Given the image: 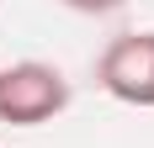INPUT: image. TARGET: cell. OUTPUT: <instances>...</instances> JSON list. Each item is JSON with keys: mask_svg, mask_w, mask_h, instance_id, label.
I'll return each mask as SVG.
<instances>
[{"mask_svg": "<svg viewBox=\"0 0 154 148\" xmlns=\"http://www.w3.org/2000/svg\"><path fill=\"white\" fill-rule=\"evenodd\" d=\"M64 101H69V85H64L59 69H48V64H11V69H0V122L37 127Z\"/></svg>", "mask_w": 154, "mask_h": 148, "instance_id": "obj_1", "label": "cell"}, {"mask_svg": "<svg viewBox=\"0 0 154 148\" xmlns=\"http://www.w3.org/2000/svg\"><path fill=\"white\" fill-rule=\"evenodd\" d=\"M101 85L128 106H154V32H128L101 53Z\"/></svg>", "mask_w": 154, "mask_h": 148, "instance_id": "obj_2", "label": "cell"}, {"mask_svg": "<svg viewBox=\"0 0 154 148\" xmlns=\"http://www.w3.org/2000/svg\"><path fill=\"white\" fill-rule=\"evenodd\" d=\"M64 5H75V11H117L122 0H64Z\"/></svg>", "mask_w": 154, "mask_h": 148, "instance_id": "obj_3", "label": "cell"}]
</instances>
